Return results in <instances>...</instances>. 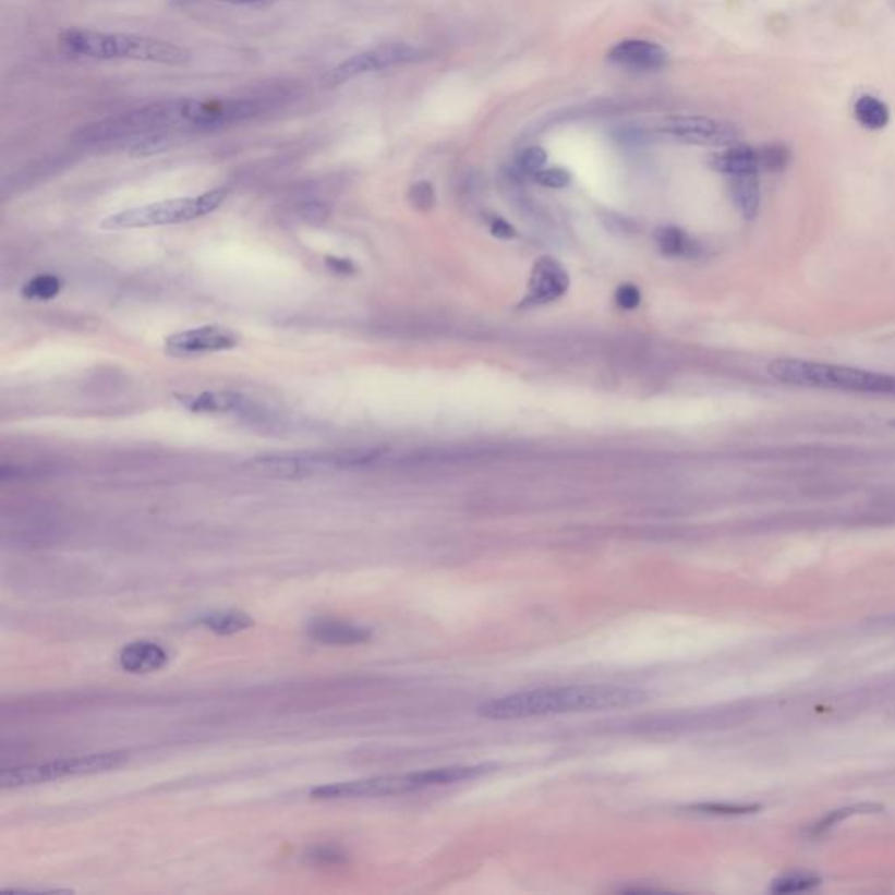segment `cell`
Instances as JSON below:
<instances>
[{
    "label": "cell",
    "mask_w": 895,
    "mask_h": 895,
    "mask_svg": "<svg viewBox=\"0 0 895 895\" xmlns=\"http://www.w3.org/2000/svg\"><path fill=\"white\" fill-rule=\"evenodd\" d=\"M326 265L327 268L338 275H352L358 269L352 261L344 259V257H326Z\"/></svg>",
    "instance_id": "cell-33"
},
{
    "label": "cell",
    "mask_w": 895,
    "mask_h": 895,
    "mask_svg": "<svg viewBox=\"0 0 895 895\" xmlns=\"http://www.w3.org/2000/svg\"><path fill=\"white\" fill-rule=\"evenodd\" d=\"M240 338L237 332L222 326L193 327L188 331L176 332L165 340V352L173 358H199L207 353L234 349Z\"/></svg>",
    "instance_id": "cell-11"
},
{
    "label": "cell",
    "mask_w": 895,
    "mask_h": 895,
    "mask_svg": "<svg viewBox=\"0 0 895 895\" xmlns=\"http://www.w3.org/2000/svg\"><path fill=\"white\" fill-rule=\"evenodd\" d=\"M654 239L660 251L668 257H694L702 252L700 243L694 242L686 231L675 226L660 228Z\"/></svg>",
    "instance_id": "cell-19"
},
{
    "label": "cell",
    "mask_w": 895,
    "mask_h": 895,
    "mask_svg": "<svg viewBox=\"0 0 895 895\" xmlns=\"http://www.w3.org/2000/svg\"><path fill=\"white\" fill-rule=\"evenodd\" d=\"M888 425H891L892 428H895V420H891V422H888Z\"/></svg>",
    "instance_id": "cell-35"
},
{
    "label": "cell",
    "mask_w": 895,
    "mask_h": 895,
    "mask_svg": "<svg viewBox=\"0 0 895 895\" xmlns=\"http://www.w3.org/2000/svg\"><path fill=\"white\" fill-rule=\"evenodd\" d=\"M759 167L770 172H782L790 164V150L782 144H767L758 149Z\"/></svg>",
    "instance_id": "cell-23"
},
{
    "label": "cell",
    "mask_w": 895,
    "mask_h": 895,
    "mask_svg": "<svg viewBox=\"0 0 895 895\" xmlns=\"http://www.w3.org/2000/svg\"><path fill=\"white\" fill-rule=\"evenodd\" d=\"M494 770V764L434 767V770L408 773V775L373 776V778H362V781L318 785L310 794L315 799L378 798V796L415 793V790L431 789L439 785L474 781L480 776L488 775Z\"/></svg>",
    "instance_id": "cell-4"
},
{
    "label": "cell",
    "mask_w": 895,
    "mask_h": 895,
    "mask_svg": "<svg viewBox=\"0 0 895 895\" xmlns=\"http://www.w3.org/2000/svg\"><path fill=\"white\" fill-rule=\"evenodd\" d=\"M711 167L728 177L759 173L761 170L758 149L749 146H731L719 155L712 156Z\"/></svg>",
    "instance_id": "cell-17"
},
{
    "label": "cell",
    "mask_w": 895,
    "mask_h": 895,
    "mask_svg": "<svg viewBox=\"0 0 895 895\" xmlns=\"http://www.w3.org/2000/svg\"><path fill=\"white\" fill-rule=\"evenodd\" d=\"M182 2H191V0H182ZM217 2H226L231 5H245V8H265L271 4L275 0H217Z\"/></svg>",
    "instance_id": "cell-34"
},
{
    "label": "cell",
    "mask_w": 895,
    "mask_h": 895,
    "mask_svg": "<svg viewBox=\"0 0 895 895\" xmlns=\"http://www.w3.org/2000/svg\"><path fill=\"white\" fill-rule=\"evenodd\" d=\"M422 58H424V51L415 46L407 45V43H390V45L376 46V48L366 49V51L347 58L340 65L332 66L331 71L324 75L323 81L327 88H338L341 84L349 83L361 75L419 62Z\"/></svg>",
    "instance_id": "cell-8"
},
{
    "label": "cell",
    "mask_w": 895,
    "mask_h": 895,
    "mask_svg": "<svg viewBox=\"0 0 895 895\" xmlns=\"http://www.w3.org/2000/svg\"><path fill=\"white\" fill-rule=\"evenodd\" d=\"M729 188H731V198L737 205L738 213L746 217L747 221H754L761 208V185H759V173H741V176L729 177Z\"/></svg>",
    "instance_id": "cell-18"
},
{
    "label": "cell",
    "mask_w": 895,
    "mask_h": 895,
    "mask_svg": "<svg viewBox=\"0 0 895 895\" xmlns=\"http://www.w3.org/2000/svg\"><path fill=\"white\" fill-rule=\"evenodd\" d=\"M862 808H873V807H860V808H848V810H838V812L831 813L830 817H825L824 821L819 822L815 824L810 833L812 834H822L824 831L831 830L836 822L843 821L845 817L851 815V813L859 812Z\"/></svg>",
    "instance_id": "cell-31"
},
{
    "label": "cell",
    "mask_w": 895,
    "mask_h": 895,
    "mask_svg": "<svg viewBox=\"0 0 895 895\" xmlns=\"http://www.w3.org/2000/svg\"><path fill=\"white\" fill-rule=\"evenodd\" d=\"M656 132L689 146L728 147L740 138L735 124L703 116L665 118L657 124Z\"/></svg>",
    "instance_id": "cell-10"
},
{
    "label": "cell",
    "mask_w": 895,
    "mask_h": 895,
    "mask_svg": "<svg viewBox=\"0 0 895 895\" xmlns=\"http://www.w3.org/2000/svg\"><path fill=\"white\" fill-rule=\"evenodd\" d=\"M361 462L362 460L352 453H277L261 455L249 462V468L263 476L301 480V477L314 476L329 469L358 465Z\"/></svg>",
    "instance_id": "cell-9"
},
{
    "label": "cell",
    "mask_w": 895,
    "mask_h": 895,
    "mask_svg": "<svg viewBox=\"0 0 895 895\" xmlns=\"http://www.w3.org/2000/svg\"><path fill=\"white\" fill-rule=\"evenodd\" d=\"M190 98H172L161 102L147 104L129 112L111 116L106 120L88 124L77 133L83 144H120L138 142L142 138L165 133L177 124L190 126Z\"/></svg>",
    "instance_id": "cell-5"
},
{
    "label": "cell",
    "mask_w": 895,
    "mask_h": 895,
    "mask_svg": "<svg viewBox=\"0 0 895 895\" xmlns=\"http://www.w3.org/2000/svg\"><path fill=\"white\" fill-rule=\"evenodd\" d=\"M534 181L537 182V184L544 185V188L561 190V188H567V185L570 184L572 176H570V172H567L565 168H543V170H539L537 173H534Z\"/></svg>",
    "instance_id": "cell-27"
},
{
    "label": "cell",
    "mask_w": 895,
    "mask_h": 895,
    "mask_svg": "<svg viewBox=\"0 0 895 895\" xmlns=\"http://www.w3.org/2000/svg\"><path fill=\"white\" fill-rule=\"evenodd\" d=\"M167 663V651L149 640H138L121 649L120 665L129 674H150L161 670Z\"/></svg>",
    "instance_id": "cell-15"
},
{
    "label": "cell",
    "mask_w": 895,
    "mask_h": 895,
    "mask_svg": "<svg viewBox=\"0 0 895 895\" xmlns=\"http://www.w3.org/2000/svg\"><path fill=\"white\" fill-rule=\"evenodd\" d=\"M609 62L628 71H660L668 65V51L663 46L644 39L621 40L610 49Z\"/></svg>",
    "instance_id": "cell-13"
},
{
    "label": "cell",
    "mask_w": 895,
    "mask_h": 895,
    "mask_svg": "<svg viewBox=\"0 0 895 895\" xmlns=\"http://www.w3.org/2000/svg\"><path fill=\"white\" fill-rule=\"evenodd\" d=\"M226 194L228 191L217 188V190L207 191L198 196L165 199V202H156V204L144 205V207L129 208V210H121V213L106 217L100 222V228L106 231H124L194 221L221 207Z\"/></svg>",
    "instance_id": "cell-6"
},
{
    "label": "cell",
    "mask_w": 895,
    "mask_h": 895,
    "mask_svg": "<svg viewBox=\"0 0 895 895\" xmlns=\"http://www.w3.org/2000/svg\"><path fill=\"white\" fill-rule=\"evenodd\" d=\"M642 301V294L633 283H622L616 291V303L622 310H636Z\"/></svg>",
    "instance_id": "cell-29"
},
{
    "label": "cell",
    "mask_w": 895,
    "mask_h": 895,
    "mask_svg": "<svg viewBox=\"0 0 895 895\" xmlns=\"http://www.w3.org/2000/svg\"><path fill=\"white\" fill-rule=\"evenodd\" d=\"M58 40L66 55L88 60H135L161 65H184L191 58L190 51L182 46L132 34L66 28Z\"/></svg>",
    "instance_id": "cell-2"
},
{
    "label": "cell",
    "mask_w": 895,
    "mask_h": 895,
    "mask_svg": "<svg viewBox=\"0 0 895 895\" xmlns=\"http://www.w3.org/2000/svg\"><path fill=\"white\" fill-rule=\"evenodd\" d=\"M310 859L314 860L315 864H341L344 856L343 851L336 850V848L324 847L310 851Z\"/></svg>",
    "instance_id": "cell-30"
},
{
    "label": "cell",
    "mask_w": 895,
    "mask_h": 895,
    "mask_svg": "<svg viewBox=\"0 0 895 895\" xmlns=\"http://www.w3.org/2000/svg\"><path fill=\"white\" fill-rule=\"evenodd\" d=\"M546 161L547 153L539 146L527 147V149L521 150L517 158V165L521 172L532 173V176L537 173L539 170H543Z\"/></svg>",
    "instance_id": "cell-25"
},
{
    "label": "cell",
    "mask_w": 895,
    "mask_h": 895,
    "mask_svg": "<svg viewBox=\"0 0 895 895\" xmlns=\"http://www.w3.org/2000/svg\"><path fill=\"white\" fill-rule=\"evenodd\" d=\"M570 278L564 266L553 257H541L535 261L530 274L529 292L523 306L547 305L552 301L560 300L569 291Z\"/></svg>",
    "instance_id": "cell-12"
},
{
    "label": "cell",
    "mask_w": 895,
    "mask_h": 895,
    "mask_svg": "<svg viewBox=\"0 0 895 895\" xmlns=\"http://www.w3.org/2000/svg\"><path fill=\"white\" fill-rule=\"evenodd\" d=\"M179 402L185 410L199 415H251L252 402L249 397L230 390H219V392L182 394L177 396Z\"/></svg>",
    "instance_id": "cell-14"
},
{
    "label": "cell",
    "mask_w": 895,
    "mask_h": 895,
    "mask_svg": "<svg viewBox=\"0 0 895 895\" xmlns=\"http://www.w3.org/2000/svg\"><path fill=\"white\" fill-rule=\"evenodd\" d=\"M408 198H410L411 205L422 210V213H427L436 205V193H434L433 184L427 181H420L411 185Z\"/></svg>",
    "instance_id": "cell-26"
},
{
    "label": "cell",
    "mask_w": 895,
    "mask_h": 895,
    "mask_svg": "<svg viewBox=\"0 0 895 895\" xmlns=\"http://www.w3.org/2000/svg\"><path fill=\"white\" fill-rule=\"evenodd\" d=\"M642 689L616 684H584L564 688H541L492 698L477 706V715L492 721L527 719L537 715L570 712L610 711L644 702Z\"/></svg>",
    "instance_id": "cell-1"
},
{
    "label": "cell",
    "mask_w": 895,
    "mask_h": 895,
    "mask_svg": "<svg viewBox=\"0 0 895 895\" xmlns=\"http://www.w3.org/2000/svg\"><path fill=\"white\" fill-rule=\"evenodd\" d=\"M62 280L57 275H37L23 286V298L36 301H49L62 291Z\"/></svg>",
    "instance_id": "cell-22"
},
{
    "label": "cell",
    "mask_w": 895,
    "mask_h": 895,
    "mask_svg": "<svg viewBox=\"0 0 895 895\" xmlns=\"http://www.w3.org/2000/svg\"><path fill=\"white\" fill-rule=\"evenodd\" d=\"M310 636L324 645H358L364 644L373 637L371 628L358 627L350 622L317 621L310 628Z\"/></svg>",
    "instance_id": "cell-16"
},
{
    "label": "cell",
    "mask_w": 895,
    "mask_h": 895,
    "mask_svg": "<svg viewBox=\"0 0 895 895\" xmlns=\"http://www.w3.org/2000/svg\"><path fill=\"white\" fill-rule=\"evenodd\" d=\"M489 231H492V234L497 237V239L511 240L517 237V230H515L506 219L499 216H494L489 219Z\"/></svg>",
    "instance_id": "cell-32"
},
{
    "label": "cell",
    "mask_w": 895,
    "mask_h": 895,
    "mask_svg": "<svg viewBox=\"0 0 895 895\" xmlns=\"http://www.w3.org/2000/svg\"><path fill=\"white\" fill-rule=\"evenodd\" d=\"M198 622L217 636H234L254 627V619L242 610H216L202 616Z\"/></svg>",
    "instance_id": "cell-20"
},
{
    "label": "cell",
    "mask_w": 895,
    "mask_h": 895,
    "mask_svg": "<svg viewBox=\"0 0 895 895\" xmlns=\"http://www.w3.org/2000/svg\"><path fill=\"white\" fill-rule=\"evenodd\" d=\"M767 375L781 384L793 387L895 397V375L860 367L838 366L803 359H776L767 366Z\"/></svg>",
    "instance_id": "cell-3"
},
{
    "label": "cell",
    "mask_w": 895,
    "mask_h": 895,
    "mask_svg": "<svg viewBox=\"0 0 895 895\" xmlns=\"http://www.w3.org/2000/svg\"><path fill=\"white\" fill-rule=\"evenodd\" d=\"M126 761H129V755L121 754V752H102V754L57 759L49 763L28 764V766L5 767L0 773V785L2 789H20L27 785L60 781L66 776L109 772L114 767L123 766Z\"/></svg>",
    "instance_id": "cell-7"
},
{
    "label": "cell",
    "mask_w": 895,
    "mask_h": 895,
    "mask_svg": "<svg viewBox=\"0 0 895 895\" xmlns=\"http://www.w3.org/2000/svg\"><path fill=\"white\" fill-rule=\"evenodd\" d=\"M854 114H856L857 121H859L864 129L869 130L885 129L886 124H888V120H891L888 107H886L885 102H882L880 98L873 97V95L860 97L856 102Z\"/></svg>",
    "instance_id": "cell-21"
},
{
    "label": "cell",
    "mask_w": 895,
    "mask_h": 895,
    "mask_svg": "<svg viewBox=\"0 0 895 895\" xmlns=\"http://www.w3.org/2000/svg\"><path fill=\"white\" fill-rule=\"evenodd\" d=\"M691 810L700 813H712V815H741V813H752L759 810L758 805H728V803H702L694 805Z\"/></svg>",
    "instance_id": "cell-28"
},
{
    "label": "cell",
    "mask_w": 895,
    "mask_h": 895,
    "mask_svg": "<svg viewBox=\"0 0 895 895\" xmlns=\"http://www.w3.org/2000/svg\"><path fill=\"white\" fill-rule=\"evenodd\" d=\"M819 883H821V878L812 876V874H790V876L776 880L775 885L772 886V892L787 894V892L807 891V888H812Z\"/></svg>",
    "instance_id": "cell-24"
}]
</instances>
